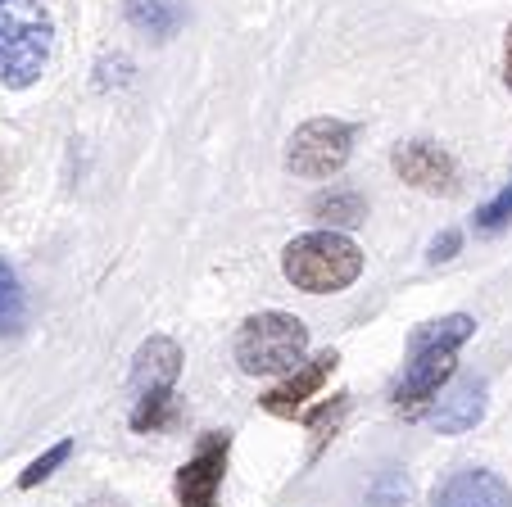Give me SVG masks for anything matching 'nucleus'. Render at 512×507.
<instances>
[{"label":"nucleus","mask_w":512,"mask_h":507,"mask_svg":"<svg viewBox=\"0 0 512 507\" xmlns=\"http://www.w3.org/2000/svg\"><path fill=\"white\" fill-rule=\"evenodd\" d=\"M68 458H73V440H59L55 449H46V453H41L37 462H32L28 471H23V476H19V489H37L41 480H46V476H50V471H55V467H64Z\"/></svg>","instance_id":"nucleus-16"},{"label":"nucleus","mask_w":512,"mask_h":507,"mask_svg":"<svg viewBox=\"0 0 512 507\" xmlns=\"http://www.w3.org/2000/svg\"><path fill=\"white\" fill-rule=\"evenodd\" d=\"M481 417H485V381H476V376H458L449 390L435 394L431 412H422V421L440 435H463Z\"/></svg>","instance_id":"nucleus-9"},{"label":"nucleus","mask_w":512,"mask_h":507,"mask_svg":"<svg viewBox=\"0 0 512 507\" xmlns=\"http://www.w3.org/2000/svg\"><path fill=\"white\" fill-rule=\"evenodd\" d=\"M227 458H232V435L227 431H209L195 453L182 462L173 489H177V507H218V485H223Z\"/></svg>","instance_id":"nucleus-6"},{"label":"nucleus","mask_w":512,"mask_h":507,"mask_svg":"<svg viewBox=\"0 0 512 507\" xmlns=\"http://www.w3.org/2000/svg\"><path fill=\"white\" fill-rule=\"evenodd\" d=\"M127 23L150 32L155 41H168L186 23V0H127Z\"/></svg>","instance_id":"nucleus-12"},{"label":"nucleus","mask_w":512,"mask_h":507,"mask_svg":"<svg viewBox=\"0 0 512 507\" xmlns=\"http://www.w3.org/2000/svg\"><path fill=\"white\" fill-rule=\"evenodd\" d=\"M313 218H318L327 231H349V227H358V222L368 218V200H363L358 191L336 186V191H322L318 200H313Z\"/></svg>","instance_id":"nucleus-13"},{"label":"nucleus","mask_w":512,"mask_h":507,"mask_svg":"<svg viewBox=\"0 0 512 507\" xmlns=\"http://www.w3.org/2000/svg\"><path fill=\"white\" fill-rule=\"evenodd\" d=\"M508 222H512V182L503 186L481 213H476V231H503Z\"/></svg>","instance_id":"nucleus-17"},{"label":"nucleus","mask_w":512,"mask_h":507,"mask_svg":"<svg viewBox=\"0 0 512 507\" xmlns=\"http://www.w3.org/2000/svg\"><path fill=\"white\" fill-rule=\"evenodd\" d=\"M309 354V326L295 313H254L236 331V367L245 376H290Z\"/></svg>","instance_id":"nucleus-4"},{"label":"nucleus","mask_w":512,"mask_h":507,"mask_svg":"<svg viewBox=\"0 0 512 507\" xmlns=\"http://www.w3.org/2000/svg\"><path fill=\"white\" fill-rule=\"evenodd\" d=\"M336 367H340V354H336V349H322L318 358H309V363L295 367V372H290L277 390L263 394V399H259L263 412H272V417H295V412H300L304 403H309L313 394L331 381V372H336Z\"/></svg>","instance_id":"nucleus-10"},{"label":"nucleus","mask_w":512,"mask_h":507,"mask_svg":"<svg viewBox=\"0 0 512 507\" xmlns=\"http://www.w3.org/2000/svg\"><path fill=\"white\" fill-rule=\"evenodd\" d=\"M476 335V322L467 313H449L440 322H426L422 331H413L408 340V363L399 372V381L390 385V399L399 408H413V403H426L445 390L458 376V349Z\"/></svg>","instance_id":"nucleus-1"},{"label":"nucleus","mask_w":512,"mask_h":507,"mask_svg":"<svg viewBox=\"0 0 512 507\" xmlns=\"http://www.w3.org/2000/svg\"><path fill=\"white\" fill-rule=\"evenodd\" d=\"M503 82L512 91V28H508V41H503Z\"/></svg>","instance_id":"nucleus-19"},{"label":"nucleus","mask_w":512,"mask_h":507,"mask_svg":"<svg viewBox=\"0 0 512 507\" xmlns=\"http://www.w3.org/2000/svg\"><path fill=\"white\" fill-rule=\"evenodd\" d=\"M281 272L304 295H336V290H349L363 277V249L345 231H304L286 245Z\"/></svg>","instance_id":"nucleus-3"},{"label":"nucleus","mask_w":512,"mask_h":507,"mask_svg":"<svg viewBox=\"0 0 512 507\" xmlns=\"http://www.w3.org/2000/svg\"><path fill=\"white\" fill-rule=\"evenodd\" d=\"M55 50V19L41 0H0V87L28 91Z\"/></svg>","instance_id":"nucleus-2"},{"label":"nucleus","mask_w":512,"mask_h":507,"mask_svg":"<svg viewBox=\"0 0 512 507\" xmlns=\"http://www.w3.org/2000/svg\"><path fill=\"white\" fill-rule=\"evenodd\" d=\"M458 245H463V231H454V227H449L445 236H435V245H431V263H445V259H454V254H458Z\"/></svg>","instance_id":"nucleus-18"},{"label":"nucleus","mask_w":512,"mask_h":507,"mask_svg":"<svg viewBox=\"0 0 512 507\" xmlns=\"http://www.w3.org/2000/svg\"><path fill=\"white\" fill-rule=\"evenodd\" d=\"M173 421V394H145L132 408V431H164Z\"/></svg>","instance_id":"nucleus-15"},{"label":"nucleus","mask_w":512,"mask_h":507,"mask_svg":"<svg viewBox=\"0 0 512 507\" xmlns=\"http://www.w3.org/2000/svg\"><path fill=\"white\" fill-rule=\"evenodd\" d=\"M177 376H182V349L173 335H150L132 358V390L136 399L145 394H173Z\"/></svg>","instance_id":"nucleus-11"},{"label":"nucleus","mask_w":512,"mask_h":507,"mask_svg":"<svg viewBox=\"0 0 512 507\" xmlns=\"http://www.w3.org/2000/svg\"><path fill=\"white\" fill-rule=\"evenodd\" d=\"M354 154V127L340 118H309L300 132L286 141V168L295 177H336Z\"/></svg>","instance_id":"nucleus-5"},{"label":"nucleus","mask_w":512,"mask_h":507,"mask_svg":"<svg viewBox=\"0 0 512 507\" xmlns=\"http://www.w3.org/2000/svg\"><path fill=\"white\" fill-rule=\"evenodd\" d=\"M431 507H512V485L485 467H458L431 489Z\"/></svg>","instance_id":"nucleus-7"},{"label":"nucleus","mask_w":512,"mask_h":507,"mask_svg":"<svg viewBox=\"0 0 512 507\" xmlns=\"http://www.w3.org/2000/svg\"><path fill=\"white\" fill-rule=\"evenodd\" d=\"M395 173L404 177L408 186H417V191H431V195H449L458 186V168L454 159H449L445 150L435 141H404L395 145Z\"/></svg>","instance_id":"nucleus-8"},{"label":"nucleus","mask_w":512,"mask_h":507,"mask_svg":"<svg viewBox=\"0 0 512 507\" xmlns=\"http://www.w3.org/2000/svg\"><path fill=\"white\" fill-rule=\"evenodd\" d=\"M23 322V290H19V277L5 259H0V335L19 331Z\"/></svg>","instance_id":"nucleus-14"}]
</instances>
